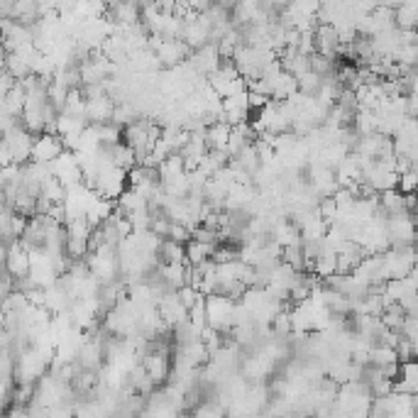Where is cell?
Returning <instances> with one entry per match:
<instances>
[{
	"mask_svg": "<svg viewBox=\"0 0 418 418\" xmlns=\"http://www.w3.org/2000/svg\"><path fill=\"white\" fill-rule=\"evenodd\" d=\"M108 157H111V162L116 164V167L125 169V172H130L132 167H137V157H135V149L130 147V144H125L120 139V142L111 144L108 147Z\"/></svg>",
	"mask_w": 418,
	"mask_h": 418,
	"instance_id": "obj_7",
	"label": "cell"
},
{
	"mask_svg": "<svg viewBox=\"0 0 418 418\" xmlns=\"http://www.w3.org/2000/svg\"><path fill=\"white\" fill-rule=\"evenodd\" d=\"M3 137H5V142L10 144V152H13L15 164L29 162V152H32V142H34L32 132H27L22 125L15 123L13 127H8V130L3 132Z\"/></svg>",
	"mask_w": 418,
	"mask_h": 418,
	"instance_id": "obj_4",
	"label": "cell"
},
{
	"mask_svg": "<svg viewBox=\"0 0 418 418\" xmlns=\"http://www.w3.org/2000/svg\"><path fill=\"white\" fill-rule=\"evenodd\" d=\"M64 152V142L59 135L54 132H39L34 135L32 142V152H29V162H39V164H49Z\"/></svg>",
	"mask_w": 418,
	"mask_h": 418,
	"instance_id": "obj_2",
	"label": "cell"
},
{
	"mask_svg": "<svg viewBox=\"0 0 418 418\" xmlns=\"http://www.w3.org/2000/svg\"><path fill=\"white\" fill-rule=\"evenodd\" d=\"M5 203V191H3V186H0V206Z\"/></svg>",
	"mask_w": 418,
	"mask_h": 418,
	"instance_id": "obj_17",
	"label": "cell"
},
{
	"mask_svg": "<svg viewBox=\"0 0 418 418\" xmlns=\"http://www.w3.org/2000/svg\"><path fill=\"white\" fill-rule=\"evenodd\" d=\"M296 88L301 93H306V96H316L318 88H321V76H318L316 71H311V69H308L306 74L296 76Z\"/></svg>",
	"mask_w": 418,
	"mask_h": 418,
	"instance_id": "obj_11",
	"label": "cell"
},
{
	"mask_svg": "<svg viewBox=\"0 0 418 418\" xmlns=\"http://www.w3.org/2000/svg\"><path fill=\"white\" fill-rule=\"evenodd\" d=\"M167 237H169V240H174V242H181V245H186V242L191 240V228L183 225V223H169Z\"/></svg>",
	"mask_w": 418,
	"mask_h": 418,
	"instance_id": "obj_13",
	"label": "cell"
},
{
	"mask_svg": "<svg viewBox=\"0 0 418 418\" xmlns=\"http://www.w3.org/2000/svg\"><path fill=\"white\" fill-rule=\"evenodd\" d=\"M113 108H116V101H113L108 93H101V96L86 98V120L91 123V125L111 123Z\"/></svg>",
	"mask_w": 418,
	"mask_h": 418,
	"instance_id": "obj_6",
	"label": "cell"
},
{
	"mask_svg": "<svg viewBox=\"0 0 418 418\" xmlns=\"http://www.w3.org/2000/svg\"><path fill=\"white\" fill-rule=\"evenodd\" d=\"M206 316H208V326L221 333H228L232 328V318H235V301L223 296V293H208Z\"/></svg>",
	"mask_w": 418,
	"mask_h": 418,
	"instance_id": "obj_1",
	"label": "cell"
},
{
	"mask_svg": "<svg viewBox=\"0 0 418 418\" xmlns=\"http://www.w3.org/2000/svg\"><path fill=\"white\" fill-rule=\"evenodd\" d=\"M25 101H27V91H25L18 81H15L13 86H10V91L3 96L5 113H8V116H13V118H20V113L25 111Z\"/></svg>",
	"mask_w": 418,
	"mask_h": 418,
	"instance_id": "obj_8",
	"label": "cell"
},
{
	"mask_svg": "<svg viewBox=\"0 0 418 418\" xmlns=\"http://www.w3.org/2000/svg\"><path fill=\"white\" fill-rule=\"evenodd\" d=\"M0 164H3V167H8V164H15L13 152H10V144L5 142L3 135H0Z\"/></svg>",
	"mask_w": 418,
	"mask_h": 418,
	"instance_id": "obj_14",
	"label": "cell"
},
{
	"mask_svg": "<svg viewBox=\"0 0 418 418\" xmlns=\"http://www.w3.org/2000/svg\"><path fill=\"white\" fill-rule=\"evenodd\" d=\"M130 3H139V0H130Z\"/></svg>",
	"mask_w": 418,
	"mask_h": 418,
	"instance_id": "obj_18",
	"label": "cell"
},
{
	"mask_svg": "<svg viewBox=\"0 0 418 418\" xmlns=\"http://www.w3.org/2000/svg\"><path fill=\"white\" fill-rule=\"evenodd\" d=\"M13 83H15V78L10 76V74H8V71H5V69H3V71H0V98H3L5 93L10 91V86H13Z\"/></svg>",
	"mask_w": 418,
	"mask_h": 418,
	"instance_id": "obj_15",
	"label": "cell"
},
{
	"mask_svg": "<svg viewBox=\"0 0 418 418\" xmlns=\"http://www.w3.org/2000/svg\"><path fill=\"white\" fill-rule=\"evenodd\" d=\"M142 367L147 370L149 379L154 382V386L164 384L169 379V352L162 350H149L142 357Z\"/></svg>",
	"mask_w": 418,
	"mask_h": 418,
	"instance_id": "obj_5",
	"label": "cell"
},
{
	"mask_svg": "<svg viewBox=\"0 0 418 418\" xmlns=\"http://www.w3.org/2000/svg\"><path fill=\"white\" fill-rule=\"evenodd\" d=\"M39 193H42L49 203H64V198H67V186H64L57 176H49L47 181L42 183Z\"/></svg>",
	"mask_w": 418,
	"mask_h": 418,
	"instance_id": "obj_10",
	"label": "cell"
},
{
	"mask_svg": "<svg viewBox=\"0 0 418 418\" xmlns=\"http://www.w3.org/2000/svg\"><path fill=\"white\" fill-rule=\"evenodd\" d=\"M230 137V125L225 120H216L206 127V147L208 149H225Z\"/></svg>",
	"mask_w": 418,
	"mask_h": 418,
	"instance_id": "obj_9",
	"label": "cell"
},
{
	"mask_svg": "<svg viewBox=\"0 0 418 418\" xmlns=\"http://www.w3.org/2000/svg\"><path fill=\"white\" fill-rule=\"evenodd\" d=\"M5 274L13 277V281L29 274V250L20 240L8 242V250H5Z\"/></svg>",
	"mask_w": 418,
	"mask_h": 418,
	"instance_id": "obj_3",
	"label": "cell"
},
{
	"mask_svg": "<svg viewBox=\"0 0 418 418\" xmlns=\"http://www.w3.org/2000/svg\"><path fill=\"white\" fill-rule=\"evenodd\" d=\"M13 8H15V0H0V20L13 18Z\"/></svg>",
	"mask_w": 418,
	"mask_h": 418,
	"instance_id": "obj_16",
	"label": "cell"
},
{
	"mask_svg": "<svg viewBox=\"0 0 418 418\" xmlns=\"http://www.w3.org/2000/svg\"><path fill=\"white\" fill-rule=\"evenodd\" d=\"M416 183H418L416 167H411V169H406V172H401L399 179H396V188H399L401 193H416Z\"/></svg>",
	"mask_w": 418,
	"mask_h": 418,
	"instance_id": "obj_12",
	"label": "cell"
}]
</instances>
